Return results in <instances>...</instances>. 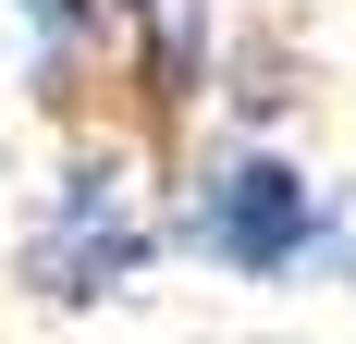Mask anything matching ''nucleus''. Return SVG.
Returning a JSON list of instances; mask_svg holds the SVG:
<instances>
[{
    "label": "nucleus",
    "instance_id": "7ed1b4c3",
    "mask_svg": "<svg viewBox=\"0 0 356 344\" xmlns=\"http://www.w3.org/2000/svg\"><path fill=\"white\" fill-rule=\"evenodd\" d=\"M160 0H13L25 25V62H37V99L49 111H86L99 86H123V49Z\"/></svg>",
    "mask_w": 356,
    "mask_h": 344
},
{
    "label": "nucleus",
    "instance_id": "f257e3e1",
    "mask_svg": "<svg viewBox=\"0 0 356 344\" xmlns=\"http://www.w3.org/2000/svg\"><path fill=\"white\" fill-rule=\"evenodd\" d=\"M172 246H197V258L234 271V283H320V271H356L344 197H332L295 148H270V136H234V148H209V160L184 172Z\"/></svg>",
    "mask_w": 356,
    "mask_h": 344
},
{
    "label": "nucleus",
    "instance_id": "f03ea898",
    "mask_svg": "<svg viewBox=\"0 0 356 344\" xmlns=\"http://www.w3.org/2000/svg\"><path fill=\"white\" fill-rule=\"evenodd\" d=\"M147 258H160V221L136 197V160L123 148H74L62 185H49V209H37V234H25V258H13V283H25L37 308H99Z\"/></svg>",
    "mask_w": 356,
    "mask_h": 344
}]
</instances>
